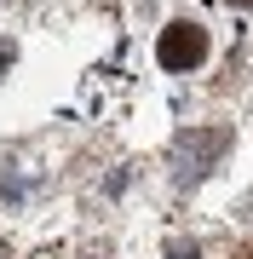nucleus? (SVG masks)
<instances>
[{
    "mask_svg": "<svg viewBox=\"0 0 253 259\" xmlns=\"http://www.w3.org/2000/svg\"><path fill=\"white\" fill-rule=\"evenodd\" d=\"M225 144H230V133H219V127L178 133V144H173V179L178 185H196L207 167H213V156H225Z\"/></svg>",
    "mask_w": 253,
    "mask_h": 259,
    "instance_id": "obj_1",
    "label": "nucleus"
},
{
    "mask_svg": "<svg viewBox=\"0 0 253 259\" xmlns=\"http://www.w3.org/2000/svg\"><path fill=\"white\" fill-rule=\"evenodd\" d=\"M156 64H161V69H201V64H207V29L190 23V18L167 23L161 40H156Z\"/></svg>",
    "mask_w": 253,
    "mask_h": 259,
    "instance_id": "obj_2",
    "label": "nucleus"
},
{
    "mask_svg": "<svg viewBox=\"0 0 253 259\" xmlns=\"http://www.w3.org/2000/svg\"><path fill=\"white\" fill-rule=\"evenodd\" d=\"M167 259H196V248H190V242H173V248H167Z\"/></svg>",
    "mask_w": 253,
    "mask_h": 259,
    "instance_id": "obj_3",
    "label": "nucleus"
},
{
    "mask_svg": "<svg viewBox=\"0 0 253 259\" xmlns=\"http://www.w3.org/2000/svg\"><path fill=\"white\" fill-rule=\"evenodd\" d=\"M230 6H253V0H230Z\"/></svg>",
    "mask_w": 253,
    "mask_h": 259,
    "instance_id": "obj_4",
    "label": "nucleus"
},
{
    "mask_svg": "<svg viewBox=\"0 0 253 259\" xmlns=\"http://www.w3.org/2000/svg\"><path fill=\"white\" fill-rule=\"evenodd\" d=\"M242 259H253V248H242Z\"/></svg>",
    "mask_w": 253,
    "mask_h": 259,
    "instance_id": "obj_5",
    "label": "nucleus"
}]
</instances>
